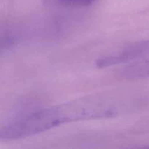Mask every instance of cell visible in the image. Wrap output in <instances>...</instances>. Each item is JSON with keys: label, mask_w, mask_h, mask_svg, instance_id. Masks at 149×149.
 Wrapping results in <instances>:
<instances>
[{"label": "cell", "mask_w": 149, "mask_h": 149, "mask_svg": "<svg viewBox=\"0 0 149 149\" xmlns=\"http://www.w3.org/2000/svg\"><path fill=\"white\" fill-rule=\"evenodd\" d=\"M146 97L136 88L118 89L44 108V116L49 130L69 122L109 119L136 111Z\"/></svg>", "instance_id": "obj_1"}, {"label": "cell", "mask_w": 149, "mask_h": 149, "mask_svg": "<svg viewBox=\"0 0 149 149\" xmlns=\"http://www.w3.org/2000/svg\"><path fill=\"white\" fill-rule=\"evenodd\" d=\"M21 34L18 29L13 26L6 25L1 31V54L11 50L18 44Z\"/></svg>", "instance_id": "obj_3"}, {"label": "cell", "mask_w": 149, "mask_h": 149, "mask_svg": "<svg viewBox=\"0 0 149 149\" xmlns=\"http://www.w3.org/2000/svg\"><path fill=\"white\" fill-rule=\"evenodd\" d=\"M147 148H149V146H148V147H147Z\"/></svg>", "instance_id": "obj_5"}, {"label": "cell", "mask_w": 149, "mask_h": 149, "mask_svg": "<svg viewBox=\"0 0 149 149\" xmlns=\"http://www.w3.org/2000/svg\"><path fill=\"white\" fill-rule=\"evenodd\" d=\"M97 68L115 67L122 78L129 80L149 78V39L129 44L115 53L96 61Z\"/></svg>", "instance_id": "obj_2"}, {"label": "cell", "mask_w": 149, "mask_h": 149, "mask_svg": "<svg viewBox=\"0 0 149 149\" xmlns=\"http://www.w3.org/2000/svg\"><path fill=\"white\" fill-rule=\"evenodd\" d=\"M97 0H45L48 6L67 10H86L93 7Z\"/></svg>", "instance_id": "obj_4"}]
</instances>
